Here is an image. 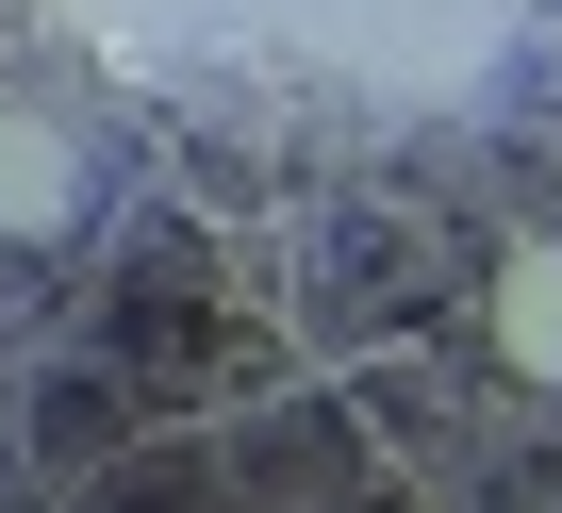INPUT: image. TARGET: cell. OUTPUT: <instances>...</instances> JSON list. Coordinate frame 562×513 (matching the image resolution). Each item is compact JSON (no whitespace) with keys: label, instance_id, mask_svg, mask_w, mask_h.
Here are the masks:
<instances>
[{"label":"cell","instance_id":"6da1fadb","mask_svg":"<svg viewBox=\"0 0 562 513\" xmlns=\"http://www.w3.org/2000/svg\"><path fill=\"white\" fill-rule=\"evenodd\" d=\"M480 332H496V365H513V381H546V398H562V232L496 248V282H480Z\"/></svg>","mask_w":562,"mask_h":513},{"label":"cell","instance_id":"7a4b0ae2","mask_svg":"<svg viewBox=\"0 0 562 513\" xmlns=\"http://www.w3.org/2000/svg\"><path fill=\"white\" fill-rule=\"evenodd\" d=\"M83 215V133L50 100H0V232H67Z\"/></svg>","mask_w":562,"mask_h":513}]
</instances>
